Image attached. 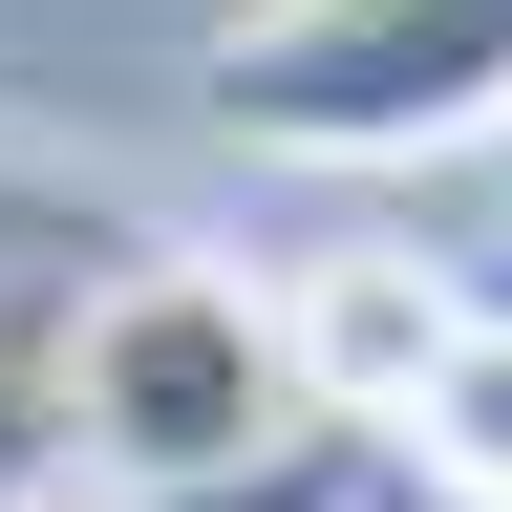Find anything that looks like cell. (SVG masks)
I'll return each instance as SVG.
<instances>
[{
    "label": "cell",
    "instance_id": "cell-1",
    "mask_svg": "<svg viewBox=\"0 0 512 512\" xmlns=\"http://www.w3.org/2000/svg\"><path fill=\"white\" fill-rule=\"evenodd\" d=\"M192 86L235 150H299V171L512 150V0H235Z\"/></svg>",
    "mask_w": 512,
    "mask_h": 512
},
{
    "label": "cell",
    "instance_id": "cell-2",
    "mask_svg": "<svg viewBox=\"0 0 512 512\" xmlns=\"http://www.w3.org/2000/svg\"><path fill=\"white\" fill-rule=\"evenodd\" d=\"M43 427H64V491L256 470V448L299 427L278 299L214 278V256H128V278H86V299H64V342H43Z\"/></svg>",
    "mask_w": 512,
    "mask_h": 512
},
{
    "label": "cell",
    "instance_id": "cell-3",
    "mask_svg": "<svg viewBox=\"0 0 512 512\" xmlns=\"http://www.w3.org/2000/svg\"><path fill=\"white\" fill-rule=\"evenodd\" d=\"M448 342H470V299H448L427 256H320V278H278V384H299V427L406 448V406H427Z\"/></svg>",
    "mask_w": 512,
    "mask_h": 512
},
{
    "label": "cell",
    "instance_id": "cell-4",
    "mask_svg": "<svg viewBox=\"0 0 512 512\" xmlns=\"http://www.w3.org/2000/svg\"><path fill=\"white\" fill-rule=\"evenodd\" d=\"M427 512H512V320L470 299V342L427 363V406H406V448H384Z\"/></svg>",
    "mask_w": 512,
    "mask_h": 512
},
{
    "label": "cell",
    "instance_id": "cell-5",
    "mask_svg": "<svg viewBox=\"0 0 512 512\" xmlns=\"http://www.w3.org/2000/svg\"><path fill=\"white\" fill-rule=\"evenodd\" d=\"M384 491V448L363 427H278L256 470H171V491H64V512H363Z\"/></svg>",
    "mask_w": 512,
    "mask_h": 512
}]
</instances>
